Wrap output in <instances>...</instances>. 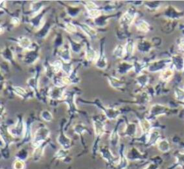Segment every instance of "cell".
<instances>
[{
  "label": "cell",
  "mask_w": 184,
  "mask_h": 169,
  "mask_svg": "<svg viewBox=\"0 0 184 169\" xmlns=\"http://www.w3.org/2000/svg\"><path fill=\"white\" fill-rule=\"evenodd\" d=\"M135 18V13L132 11H127L123 14L121 18V24L124 27H129L133 22Z\"/></svg>",
  "instance_id": "6da1fadb"
},
{
  "label": "cell",
  "mask_w": 184,
  "mask_h": 169,
  "mask_svg": "<svg viewBox=\"0 0 184 169\" xmlns=\"http://www.w3.org/2000/svg\"><path fill=\"white\" fill-rule=\"evenodd\" d=\"M173 64L174 68L178 71H183L184 70V59L181 56H176L173 57Z\"/></svg>",
  "instance_id": "7a4b0ae2"
},
{
  "label": "cell",
  "mask_w": 184,
  "mask_h": 169,
  "mask_svg": "<svg viewBox=\"0 0 184 169\" xmlns=\"http://www.w3.org/2000/svg\"><path fill=\"white\" fill-rule=\"evenodd\" d=\"M174 75V72L172 70L169 68H166L161 73L160 78L163 81H169L172 78Z\"/></svg>",
  "instance_id": "3957f363"
},
{
  "label": "cell",
  "mask_w": 184,
  "mask_h": 169,
  "mask_svg": "<svg viewBox=\"0 0 184 169\" xmlns=\"http://www.w3.org/2000/svg\"><path fill=\"white\" fill-rule=\"evenodd\" d=\"M81 28L85 34H86V35L90 38H93L97 35V31L90 25L83 24L81 25Z\"/></svg>",
  "instance_id": "277c9868"
},
{
  "label": "cell",
  "mask_w": 184,
  "mask_h": 169,
  "mask_svg": "<svg viewBox=\"0 0 184 169\" xmlns=\"http://www.w3.org/2000/svg\"><path fill=\"white\" fill-rule=\"evenodd\" d=\"M99 55H97L96 51H95L91 48H89L86 50V58L88 61H95L97 60ZM96 60V61H97Z\"/></svg>",
  "instance_id": "5b68a950"
},
{
  "label": "cell",
  "mask_w": 184,
  "mask_h": 169,
  "mask_svg": "<svg viewBox=\"0 0 184 169\" xmlns=\"http://www.w3.org/2000/svg\"><path fill=\"white\" fill-rule=\"evenodd\" d=\"M126 51L125 48L123 47L121 45H118L117 47L115 48L114 51V55L116 57L122 58L125 55Z\"/></svg>",
  "instance_id": "8992f818"
},
{
  "label": "cell",
  "mask_w": 184,
  "mask_h": 169,
  "mask_svg": "<svg viewBox=\"0 0 184 169\" xmlns=\"http://www.w3.org/2000/svg\"><path fill=\"white\" fill-rule=\"evenodd\" d=\"M18 44L20 47H22V48L27 49L31 45V42L30 39H28V38L25 37H22L19 38Z\"/></svg>",
  "instance_id": "52a82bcc"
},
{
  "label": "cell",
  "mask_w": 184,
  "mask_h": 169,
  "mask_svg": "<svg viewBox=\"0 0 184 169\" xmlns=\"http://www.w3.org/2000/svg\"><path fill=\"white\" fill-rule=\"evenodd\" d=\"M137 28L138 30L143 32H147L148 31L149 26L148 23L145 22L144 20H140L137 24Z\"/></svg>",
  "instance_id": "ba28073f"
},
{
  "label": "cell",
  "mask_w": 184,
  "mask_h": 169,
  "mask_svg": "<svg viewBox=\"0 0 184 169\" xmlns=\"http://www.w3.org/2000/svg\"><path fill=\"white\" fill-rule=\"evenodd\" d=\"M62 64L61 63V61H56L55 62L53 63L52 64H51V67L52 68V70L54 73L59 72L60 70L62 68Z\"/></svg>",
  "instance_id": "9c48e42d"
},
{
  "label": "cell",
  "mask_w": 184,
  "mask_h": 169,
  "mask_svg": "<svg viewBox=\"0 0 184 169\" xmlns=\"http://www.w3.org/2000/svg\"><path fill=\"white\" fill-rule=\"evenodd\" d=\"M88 15L90 16V18H98L99 16L101 15V11L99 10L98 8H95V9H92L88 11Z\"/></svg>",
  "instance_id": "30bf717a"
},
{
  "label": "cell",
  "mask_w": 184,
  "mask_h": 169,
  "mask_svg": "<svg viewBox=\"0 0 184 169\" xmlns=\"http://www.w3.org/2000/svg\"><path fill=\"white\" fill-rule=\"evenodd\" d=\"M66 30L70 33H75L77 32V28L75 25H73L71 23H66Z\"/></svg>",
  "instance_id": "8fae6325"
},
{
  "label": "cell",
  "mask_w": 184,
  "mask_h": 169,
  "mask_svg": "<svg viewBox=\"0 0 184 169\" xmlns=\"http://www.w3.org/2000/svg\"><path fill=\"white\" fill-rule=\"evenodd\" d=\"M134 43L132 42H128L127 44H126V46L125 47L126 54H132V52H133L134 51Z\"/></svg>",
  "instance_id": "7c38bea8"
},
{
  "label": "cell",
  "mask_w": 184,
  "mask_h": 169,
  "mask_svg": "<svg viewBox=\"0 0 184 169\" xmlns=\"http://www.w3.org/2000/svg\"><path fill=\"white\" fill-rule=\"evenodd\" d=\"M176 97L178 100H182L184 101V91L181 89H176L175 92Z\"/></svg>",
  "instance_id": "4fadbf2b"
},
{
  "label": "cell",
  "mask_w": 184,
  "mask_h": 169,
  "mask_svg": "<svg viewBox=\"0 0 184 169\" xmlns=\"http://www.w3.org/2000/svg\"><path fill=\"white\" fill-rule=\"evenodd\" d=\"M178 47L180 49L181 51H183L184 52V37L182 38L180 40L179 44H178Z\"/></svg>",
  "instance_id": "5bb4252c"
},
{
  "label": "cell",
  "mask_w": 184,
  "mask_h": 169,
  "mask_svg": "<svg viewBox=\"0 0 184 169\" xmlns=\"http://www.w3.org/2000/svg\"><path fill=\"white\" fill-rule=\"evenodd\" d=\"M15 90L16 92H18V94H22L24 95L26 94V92H25V90L24 89L21 88V87H15Z\"/></svg>",
  "instance_id": "9a60e30c"
},
{
  "label": "cell",
  "mask_w": 184,
  "mask_h": 169,
  "mask_svg": "<svg viewBox=\"0 0 184 169\" xmlns=\"http://www.w3.org/2000/svg\"><path fill=\"white\" fill-rule=\"evenodd\" d=\"M11 22H12L13 24H20V20L18 18H12V20H11Z\"/></svg>",
  "instance_id": "2e32d148"
}]
</instances>
